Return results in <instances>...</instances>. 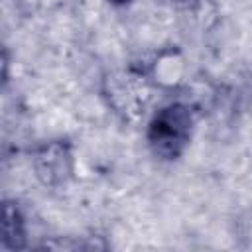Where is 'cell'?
Listing matches in <instances>:
<instances>
[{"mask_svg":"<svg viewBox=\"0 0 252 252\" xmlns=\"http://www.w3.org/2000/svg\"><path fill=\"white\" fill-rule=\"evenodd\" d=\"M2 230H4V244L8 246H20V242H16V238H22V222L18 219V213L6 205L4 209V224H2Z\"/></svg>","mask_w":252,"mask_h":252,"instance_id":"7a4b0ae2","label":"cell"},{"mask_svg":"<svg viewBox=\"0 0 252 252\" xmlns=\"http://www.w3.org/2000/svg\"><path fill=\"white\" fill-rule=\"evenodd\" d=\"M193 128V112L185 104L163 106L148 126V144L161 159H175L189 144Z\"/></svg>","mask_w":252,"mask_h":252,"instance_id":"6da1fadb","label":"cell"},{"mask_svg":"<svg viewBox=\"0 0 252 252\" xmlns=\"http://www.w3.org/2000/svg\"><path fill=\"white\" fill-rule=\"evenodd\" d=\"M108 2H112V4H126V2H130V0H108Z\"/></svg>","mask_w":252,"mask_h":252,"instance_id":"3957f363","label":"cell"}]
</instances>
